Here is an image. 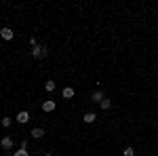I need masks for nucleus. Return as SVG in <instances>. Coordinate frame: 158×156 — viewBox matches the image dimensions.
Returning a JSON list of instances; mask_svg holds the SVG:
<instances>
[{
    "mask_svg": "<svg viewBox=\"0 0 158 156\" xmlns=\"http://www.w3.org/2000/svg\"><path fill=\"white\" fill-rule=\"evenodd\" d=\"M32 57H34V59H42V57H47V48H44V47H34V48H32Z\"/></svg>",
    "mask_w": 158,
    "mask_h": 156,
    "instance_id": "nucleus-1",
    "label": "nucleus"
},
{
    "mask_svg": "<svg viewBox=\"0 0 158 156\" xmlns=\"http://www.w3.org/2000/svg\"><path fill=\"white\" fill-rule=\"evenodd\" d=\"M15 120H17V122H21V124H25V122H30V112H25V110H21V112H17V116H15Z\"/></svg>",
    "mask_w": 158,
    "mask_h": 156,
    "instance_id": "nucleus-2",
    "label": "nucleus"
},
{
    "mask_svg": "<svg viewBox=\"0 0 158 156\" xmlns=\"http://www.w3.org/2000/svg\"><path fill=\"white\" fill-rule=\"evenodd\" d=\"M0 36L4 38V40H13V36H15V32H13L11 27H2V30H0Z\"/></svg>",
    "mask_w": 158,
    "mask_h": 156,
    "instance_id": "nucleus-3",
    "label": "nucleus"
},
{
    "mask_svg": "<svg viewBox=\"0 0 158 156\" xmlns=\"http://www.w3.org/2000/svg\"><path fill=\"white\" fill-rule=\"evenodd\" d=\"M0 145H2V150H13V139L11 137H2L0 139Z\"/></svg>",
    "mask_w": 158,
    "mask_h": 156,
    "instance_id": "nucleus-4",
    "label": "nucleus"
},
{
    "mask_svg": "<svg viewBox=\"0 0 158 156\" xmlns=\"http://www.w3.org/2000/svg\"><path fill=\"white\" fill-rule=\"evenodd\" d=\"M106 97H103V91H93V95H91V101H95V103H101Z\"/></svg>",
    "mask_w": 158,
    "mask_h": 156,
    "instance_id": "nucleus-5",
    "label": "nucleus"
},
{
    "mask_svg": "<svg viewBox=\"0 0 158 156\" xmlns=\"http://www.w3.org/2000/svg\"><path fill=\"white\" fill-rule=\"evenodd\" d=\"M55 106H57V103H55L53 99H47V101L42 103V110H44V112H53V110H55Z\"/></svg>",
    "mask_w": 158,
    "mask_h": 156,
    "instance_id": "nucleus-6",
    "label": "nucleus"
},
{
    "mask_svg": "<svg viewBox=\"0 0 158 156\" xmlns=\"http://www.w3.org/2000/svg\"><path fill=\"white\" fill-rule=\"evenodd\" d=\"M34 139H40V137H44V129L42 127H36V129H32V133H30Z\"/></svg>",
    "mask_w": 158,
    "mask_h": 156,
    "instance_id": "nucleus-7",
    "label": "nucleus"
},
{
    "mask_svg": "<svg viewBox=\"0 0 158 156\" xmlns=\"http://www.w3.org/2000/svg\"><path fill=\"white\" fill-rule=\"evenodd\" d=\"M82 120L91 124V122H95V120H97V114H95V112H86L85 116H82Z\"/></svg>",
    "mask_w": 158,
    "mask_h": 156,
    "instance_id": "nucleus-8",
    "label": "nucleus"
},
{
    "mask_svg": "<svg viewBox=\"0 0 158 156\" xmlns=\"http://www.w3.org/2000/svg\"><path fill=\"white\" fill-rule=\"evenodd\" d=\"M61 95L65 97V99H72V97H74V89H72V86H65V89H63V93H61Z\"/></svg>",
    "mask_w": 158,
    "mask_h": 156,
    "instance_id": "nucleus-9",
    "label": "nucleus"
},
{
    "mask_svg": "<svg viewBox=\"0 0 158 156\" xmlns=\"http://www.w3.org/2000/svg\"><path fill=\"white\" fill-rule=\"evenodd\" d=\"M55 86H57V84H55V80H47V82H44V89H47L49 93H53V91H55Z\"/></svg>",
    "mask_w": 158,
    "mask_h": 156,
    "instance_id": "nucleus-10",
    "label": "nucleus"
},
{
    "mask_svg": "<svg viewBox=\"0 0 158 156\" xmlns=\"http://www.w3.org/2000/svg\"><path fill=\"white\" fill-rule=\"evenodd\" d=\"M99 106H101V110H106V112H108V110L112 108V101H110L108 97H106V99H103V101H101V103H99Z\"/></svg>",
    "mask_w": 158,
    "mask_h": 156,
    "instance_id": "nucleus-11",
    "label": "nucleus"
},
{
    "mask_svg": "<svg viewBox=\"0 0 158 156\" xmlns=\"http://www.w3.org/2000/svg\"><path fill=\"white\" fill-rule=\"evenodd\" d=\"M0 124H2V127H6V129H9V127H11V124H13V118H9V116H4V118L0 120Z\"/></svg>",
    "mask_w": 158,
    "mask_h": 156,
    "instance_id": "nucleus-12",
    "label": "nucleus"
},
{
    "mask_svg": "<svg viewBox=\"0 0 158 156\" xmlns=\"http://www.w3.org/2000/svg\"><path fill=\"white\" fill-rule=\"evenodd\" d=\"M15 156H30L27 154V148H19V150L15 152Z\"/></svg>",
    "mask_w": 158,
    "mask_h": 156,
    "instance_id": "nucleus-13",
    "label": "nucleus"
},
{
    "mask_svg": "<svg viewBox=\"0 0 158 156\" xmlns=\"http://www.w3.org/2000/svg\"><path fill=\"white\" fill-rule=\"evenodd\" d=\"M124 156H135V150L129 145V148H124Z\"/></svg>",
    "mask_w": 158,
    "mask_h": 156,
    "instance_id": "nucleus-14",
    "label": "nucleus"
},
{
    "mask_svg": "<svg viewBox=\"0 0 158 156\" xmlns=\"http://www.w3.org/2000/svg\"><path fill=\"white\" fill-rule=\"evenodd\" d=\"M44 156H53V154H44Z\"/></svg>",
    "mask_w": 158,
    "mask_h": 156,
    "instance_id": "nucleus-15",
    "label": "nucleus"
},
{
    "mask_svg": "<svg viewBox=\"0 0 158 156\" xmlns=\"http://www.w3.org/2000/svg\"><path fill=\"white\" fill-rule=\"evenodd\" d=\"M4 156H6V154H4Z\"/></svg>",
    "mask_w": 158,
    "mask_h": 156,
    "instance_id": "nucleus-16",
    "label": "nucleus"
}]
</instances>
